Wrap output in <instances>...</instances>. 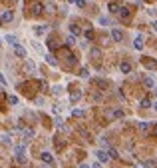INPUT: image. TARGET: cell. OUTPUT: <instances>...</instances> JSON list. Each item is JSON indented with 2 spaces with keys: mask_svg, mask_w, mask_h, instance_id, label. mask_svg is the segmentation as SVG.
<instances>
[{
  "mask_svg": "<svg viewBox=\"0 0 157 168\" xmlns=\"http://www.w3.org/2000/svg\"><path fill=\"white\" fill-rule=\"evenodd\" d=\"M8 104L16 106V104H18V96H16V94H10V96H8Z\"/></svg>",
  "mask_w": 157,
  "mask_h": 168,
  "instance_id": "d4e9b609",
  "label": "cell"
},
{
  "mask_svg": "<svg viewBox=\"0 0 157 168\" xmlns=\"http://www.w3.org/2000/svg\"><path fill=\"white\" fill-rule=\"evenodd\" d=\"M119 16H121V18H123V20H129V8H125V6H121L119 8Z\"/></svg>",
  "mask_w": 157,
  "mask_h": 168,
  "instance_id": "9c48e42d",
  "label": "cell"
},
{
  "mask_svg": "<svg viewBox=\"0 0 157 168\" xmlns=\"http://www.w3.org/2000/svg\"><path fill=\"white\" fill-rule=\"evenodd\" d=\"M90 56L92 58H102V50L99 48H90Z\"/></svg>",
  "mask_w": 157,
  "mask_h": 168,
  "instance_id": "2e32d148",
  "label": "cell"
},
{
  "mask_svg": "<svg viewBox=\"0 0 157 168\" xmlns=\"http://www.w3.org/2000/svg\"><path fill=\"white\" fill-rule=\"evenodd\" d=\"M40 10H42V4H40V2H34L32 4V14H40Z\"/></svg>",
  "mask_w": 157,
  "mask_h": 168,
  "instance_id": "cb8c5ba5",
  "label": "cell"
},
{
  "mask_svg": "<svg viewBox=\"0 0 157 168\" xmlns=\"http://www.w3.org/2000/svg\"><path fill=\"white\" fill-rule=\"evenodd\" d=\"M70 98H72V102L80 100V98H82V92H80V90H76V92H72V96H70Z\"/></svg>",
  "mask_w": 157,
  "mask_h": 168,
  "instance_id": "4316f807",
  "label": "cell"
},
{
  "mask_svg": "<svg viewBox=\"0 0 157 168\" xmlns=\"http://www.w3.org/2000/svg\"><path fill=\"white\" fill-rule=\"evenodd\" d=\"M0 140H2V144H10V146H12V132H10V134H2L0 136Z\"/></svg>",
  "mask_w": 157,
  "mask_h": 168,
  "instance_id": "8fae6325",
  "label": "cell"
},
{
  "mask_svg": "<svg viewBox=\"0 0 157 168\" xmlns=\"http://www.w3.org/2000/svg\"><path fill=\"white\" fill-rule=\"evenodd\" d=\"M137 128L141 130V132H149L151 124H149V122H137Z\"/></svg>",
  "mask_w": 157,
  "mask_h": 168,
  "instance_id": "9a60e30c",
  "label": "cell"
},
{
  "mask_svg": "<svg viewBox=\"0 0 157 168\" xmlns=\"http://www.w3.org/2000/svg\"><path fill=\"white\" fill-rule=\"evenodd\" d=\"M143 84L147 88H155V80H153L151 76H143Z\"/></svg>",
  "mask_w": 157,
  "mask_h": 168,
  "instance_id": "5bb4252c",
  "label": "cell"
},
{
  "mask_svg": "<svg viewBox=\"0 0 157 168\" xmlns=\"http://www.w3.org/2000/svg\"><path fill=\"white\" fill-rule=\"evenodd\" d=\"M153 110H155V112H157V100L153 102Z\"/></svg>",
  "mask_w": 157,
  "mask_h": 168,
  "instance_id": "b9f144b4",
  "label": "cell"
},
{
  "mask_svg": "<svg viewBox=\"0 0 157 168\" xmlns=\"http://www.w3.org/2000/svg\"><path fill=\"white\" fill-rule=\"evenodd\" d=\"M133 46H135V50H143V36H141V34H137V36H135V40H133Z\"/></svg>",
  "mask_w": 157,
  "mask_h": 168,
  "instance_id": "3957f363",
  "label": "cell"
},
{
  "mask_svg": "<svg viewBox=\"0 0 157 168\" xmlns=\"http://www.w3.org/2000/svg\"><path fill=\"white\" fill-rule=\"evenodd\" d=\"M98 22L102 24V26H110V24H111V20L107 18V16H99V18H98Z\"/></svg>",
  "mask_w": 157,
  "mask_h": 168,
  "instance_id": "ac0fdd59",
  "label": "cell"
},
{
  "mask_svg": "<svg viewBox=\"0 0 157 168\" xmlns=\"http://www.w3.org/2000/svg\"><path fill=\"white\" fill-rule=\"evenodd\" d=\"M139 106L141 108H149V106H153V102H151L149 98H141V100H139Z\"/></svg>",
  "mask_w": 157,
  "mask_h": 168,
  "instance_id": "e0dca14e",
  "label": "cell"
},
{
  "mask_svg": "<svg viewBox=\"0 0 157 168\" xmlns=\"http://www.w3.org/2000/svg\"><path fill=\"white\" fill-rule=\"evenodd\" d=\"M153 134L157 136V124H153Z\"/></svg>",
  "mask_w": 157,
  "mask_h": 168,
  "instance_id": "ab89813d",
  "label": "cell"
},
{
  "mask_svg": "<svg viewBox=\"0 0 157 168\" xmlns=\"http://www.w3.org/2000/svg\"><path fill=\"white\" fill-rule=\"evenodd\" d=\"M153 30L157 32V20H153Z\"/></svg>",
  "mask_w": 157,
  "mask_h": 168,
  "instance_id": "60d3db41",
  "label": "cell"
},
{
  "mask_svg": "<svg viewBox=\"0 0 157 168\" xmlns=\"http://www.w3.org/2000/svg\"><path fill=\"white\" fill-rule=\"evenodd\" d=\"M135 168H147V166H143V164H137V166H135Z\"/></svg>",
  "mask_w": 157,
  "mask_h": 168,
  "instance_id": "7bdbcfd3",
  "label": "cell"
},
{
  "mask_svg": "<svg viewBox=\"0 0 157 168\" xmlns=\"http://www.w3.org/2000/svg\"><path fill=\"white\" fill-rule=\"evenodd\" d=\"M70 32H72L74 36H78V34H82V28H80L78 24H72V26H70Z\"/></svg>",
  "mask_w": 157,
  "mask_h": 168,
  "instance_id": "7402d4cb",
  "label": "cell"
},
{
  "mask_svg": "<svg viewBox=\"0 0 157 168\" xmlns=\"http://www.w3.org/2000/svg\"><path fill=\"white\" fill-rule=\"evenodd\" d=\"M4 40H6L8 44H10V46H18V44H20V42H18V38H16L14 34H6V38H4Z\"/></svg>",
  "mask_w": 157,
  "mask_h": 168,
  "instance_id": "8992f818",
  "label": "cell"
},
{
  "mask_svg": "<svg viewBox=\"0 0 157 168\" xmlns=\"http://www.w3.org/2000/svg\"><path fill=\"white\" fill-rule=\"evenodd\" d=\"M119 70H121V74H129L131 72V64L129 62H121V64H119Z\"/></svg>",
  "mask_w": 157,
  "mask_h": 168,
  "instance_id": "ba28073f",
  "label": "cell"
},
{
  "mask_svg": "<svg viewBox=\"0 0 157 168\" xmlns=\"http://www.w3.org/2000/svg\"><path fill=\"white\" fill-rule=\"evenodd\" d=\"M113 116H115V118H123V110L115 108V110H113Z\"/></svg>",
  "mask_w": 157,
  "mask_h": 168,
  "instance_id": "d6a6232c",
  "label": "cell"
},
{
  "mask_svg": "<svg viewBox=\"0 0 157 168\" xmlns=\"http://www.w3.org/2000/svg\"><path fill=\"white\" fill-rule=\"evenodd\" d=\"M26 152V146L24 144H18V146H14V156H22Z\"/></svg>",
  "mask_w": 157,
  "mask_h": 168,
  "instance_id": "7c38bea8",
  "label": "cell"
},
{
  "mask_svg": "<svg viewBox=\"0 0 157 168\" xmlns=\"http://www.w3.org/2000/svg\"><path fill=\"white\" fill-rule=\"evenodd\" d=\"M14 160L18 162V164H26V156L22 154V156H14Z\"/></svg>",
  "mask_w": 157,
  "mask_h": 168,
  "instance_id": "f546056e",
  "label": "cell"
},
{
  "mask_svg": "<svg viewBox=\"0 0 157 168\" xmlns=\"http://www.w3.org/2000/svg\"><path fill=\"white\" fill-rule=\"evenodd\" d=\"M153 92H155V94H157V88H153Z\"/></svg>",
  "mask_w": 157,
  "mask_h": 168,
  "instance_id": "ee69618b",
  "label": "cell"
},
{
  "mask_svg": "<svg viewBox=\"0 0 157 168\" xmlns=\"http://www.w3.org/2000/svg\"><path fill=\"white\" fill-rule=\"evenodd\" d=\"M22 134H24V140H30V138H34L36 132H34V128H24V132H22Z\"/></svg>",
  "mask_w": 157,
  "mask_h": 168,
  "instance_id": "30bf717a",
  "label": "cell"
},
{
  "mask_svg": "<svg viewBox=\"0 0 157 168\" xmlns=\"http://www.w3.org/2000/svg\"><path fill=\"white\" fill-rule=\"evenodd\" d=\"M14 20V12L12 10H4L2 12V22H12Z\"/></svg>",
  "mask_w": 157,
  "mask_h": 168,
  "instance_id": "5b68a950",
  "label": "cell"
},
{
  "mask_svg": "<svg viewBox=\"0 0 157 168\" xmlns=\"http://www.w3.org/2000/svg\"><path fill=\"white\" fill-rule=\"evenodd\" d=\"M46 32H48V26H46V24H40V26L34 28V34H36V36H42V34H46Z\"/></svg>",
  "mask_w": 157,
  "mask_h": 168,
  "instance_id": "52a82bcc",
  "label": "cell"
},
{
  "mask_svg": "<svg viewBox=\"0 0 157 168\" xmlns=\"http://www.w3.org/2000/svg\"><path fill=\"white\" fill-rule=\"evenodd\" d=\"M74 4H76V6H80V8H84L85 6V0H76Z\"/></svg>",
  "mask_w": 157,
  "mask_h": 168,
  "instance_id": "e575fe53",
  "label": "cell"
},
{
  "mask_svg": "<svg viewBox=\"0 0 157 168\" xmlns=\"http://www.w3.org/2000/svg\"><path fill=\"white\" fill-rule=\"evenodd\" d=\"M76 44V36L70 34V36H66V46H74Z\"/></svg>",
  "mask_w": 157,
  "mask_h": 168,
  "instance_id": "44dd1931",
  "label": "cell"
},
{
  "mask_svg": "<svg viewBox=\"0 0 157 168\" xmlns=\"http://www.w3.org/2000/svg\"><path fill=\"white\" fill-rule=\"evenodd\" d=\"M60 112H62V106H60V104H54V106H52V114H56V116H58Z\"/></svg>",
  "mask_w": 157,
  "mask_h": 168,
  "instance_id": "f1b7e54d",
  "label": "cell"
},
{
  "mask_svg": "<svg viewBox=\"0 0 157 168\" xmlns=\"http://www.w3.org/2000/svg\"><path fill=\"white\" fill-rule=\"evenodd\" d=\"M80 168H92L90 164H80Z\"/></svg>",
  "mask_w": 157,
  "mask_h": 168,
  "instance_id": "f35d334b",
  "label": "cell"
},
{
  "mask_svg": "<svg viewBox=\"0 0 157 168\" xmlns=\"http://www.w3.org/2000/svg\"><path fill=\"white\" fill-rule=\"evenodd\" d=\"M72 116H74V118H84L85 112H84V110H80V108H76V110H72Z\"/></svg>",
  "mask_w": 157,
  "mask_h": 168,
  "instance_id": "d6986e66",
  "label": "cell"
},
{
  "mask_svg": "<svg viewBox=\"0 0 157 168\" xmlns=\"http://www.w3.org/2000/svg\"><path fill=\"white\" fill-rule=\"evenodd\" d=\"M14 52H16V56H20V58H28V54H26V48L24 46H14Z\"/></svg>",
  "mask_w": 157,
  "mask_h": 168,
  "instance_id": "277c9868",
  "label": "cell"
},
{
  "mask_svg": "<svg viewBox=\"0 0 157 168\" xmlns=\"http://www.w3.org/2000/svg\"><path fill=\"white\" fill-rule=\"evenodd\" d=\"M99 146H102V150H104V148L107 150V148H110V142L105 140V138H102V140H99Z\"/></svg>",
  "mask_w": 157,
  "mask_h": 168,
  "instance_id": "4dcf8cb0",
  "label": "cell"
},
{
  "mask_svg": "<svg viewBox=\"0 0 157 168\" xmlns=\"http://www.w3.org/2000/svg\"><path fill=\"white\" fill-rule=\"evenodd\" d=\"M80 76H82V78H88V76H90V70H88V68H82V70H80Z\"/></svg>",
  "mask_w": 157,
  "mask_h": 168,
  "instance_id": "1f68e13d",
  "label": "cell"
},
{
  "mask_svg": "<svg viewBox=\"0 0 157 168\" xmlns=\"http://www.w3.org/2000/svg\"><path fill=\"white\" fill-rule=\"evenodd\" d=\"M54 122H56V128H64V120H62L60 116H58V118H56Z\"/></svg>",
  "mask_w": 157,
  "mask_h": 168,
  "instance_id": "836d02e7",
  "label": "cell"
},
{
  "mask_svg": "<svg viewBox=\"0 0 157 168\" xmlns=\"http://www.w3.org/2000/svg\"><path fill=\"white\" fill-rule=\"evenodd\" d=\"M92 168H102V162H93V164H92Z\"/></svg>",
  "mask_w": 157,
  "mask_h": 168,
  "instance_id": "74e56055",
  "label": "cell"
},
{
  "mask_svg": "<svg viewBox=\"0 0 157 168\" xmlns=\"http://www.w3.org/2000/svg\"><path fill=\"white\" fill-rule=\"evenodd\" d=\"M0 84H2V86H6V78L2 76V72H0Z\"/></svg>",
  "mask_w": 157,
  "mask_h": 168,
  "instance_id": "8d00e7d4",
  "label": "cell"
},
{
  "mask_svg": "<svg viewBox=\"0 0 157 168\" xmlns=\"http://www.w3.org/2000/svg\"><path fill=\"white\" fill-rule=\"evenodd\" d=\"M96 158H98V162H107L110 154H107V150H96Z\"/></svg>",
  "mask_w": 157,
  "mask_h": 168,
  "instance_id": "6da1fadb",
  "label": "cell"
},
{
  "mask_svg": "<svg viewBox=\"0 0 157 168\" xmlns=\"http://www.w3.org/2000/svg\"><path fill=\"white\" fill-rule=\"evenodd\" d=\"M40 158L46 162V164H52V162H54V158H52V154H50V152H42V154H40Z\"/></svg>",
  "mask_w": 157,
  "mask_h": 168,
  "instance_id": "4fadbf2b",
  "label": "cell"
},
{
  "mask_svg": "<svg viewBox=\"0 0 157 168\" xmlns=\"http://www.w3.org/2000/svg\"><path fill=\"white\" fill-rule=\"evenodd\" d=\"M111 38L115 42H123V32H121L119 28H113V30H111Z\"/></svg>",
  "mask_w": 157,
  "mask_h": 168,
  "instance_id": "7a4b0ae2",
  "label": "cell"
},
{
  "mask_svg": "<svg viewBox=\"0 0 157 168\" xmlns=\"http://www.w3.org/2000/svg\"><path fill=\"white\" fill-rule=\"evenodd\" d=\"M119 8H121L119 4H115V2H110V12H111V14H118Z\"/></svg>",
  "mask_w": 157,
  "mask_h": 168,
  "instance_id": "ffe728a7",
  "label": "cell"
},
{
  "mask_svg": "<svg viewBox=\"0 0 157 168\" xmlns=\"http://www.w3.org/2000/svg\"><path fill=\"white\" fill-rule=\"evenodd\" d=\"M46 62L50 64V66H58V62H56V58H54L52 54H46Z\"/></svg>",
  "mask_w": 157,
  "mask_h": 168,
  "instance_id": "603a6c76",
  "label": "cell"
},
{
  "mask_svg": "<svg viewBox=\"0 0 157 168\" xmlns=\"http://www.w3.org/2000/svg\"><path fill=\"white\" fill-rule=\"evenodd\" d=\"M85 38H88V40H92V38H93V32H92V30H85Z\"/></svg>",
  "mask_w": 157,
  "mask_h": 168,
  "instance_id": "d590c367",
  "label": "cell"
},
{
  "mask_svg": "<svg viewBox=\"0 0 157 168\" xmlns=\"http://www.w3.org/2000/svg\"><path fill=\"white\" fill-rule=\"evenodd\" d=\"M107 154H110V158H118V150H115V148H107Z\"/></svg>",
  "mask_w": 157,
  "mask_h": 168,
  "instance_id": "83f0119b",
  "label": "cell"
},
{
  "mask_svg": "<svg viewBox=\"0 0 157 168\" xmlns=\"http://www.w3.org/2000/svg\"><path fill=\"white\" fill-rule=\"evenodd\" d=\"M62 92H64V88L60 86V84H58V86H54V88H52V94H54V96H60Z\"/></svg>",
  "mask_w": 157,
  "mask_h": 168,
  "instance_id": "484cf974",
  "label": "cell"
}]
</instances>
